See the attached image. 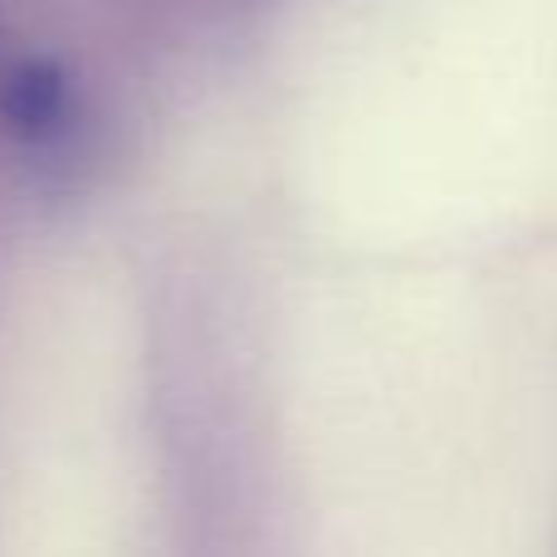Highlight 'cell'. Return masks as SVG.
<instances>
[{"label": "cell", "instance_id": "cell-1", "mask_svg": "<svg viewBox=\"0 0 557 557\" xmlns=\"http://www.w3.org/2000/svg\"><path fill=\"white\" fill-rule=\"evenodd\" d=\"M78 127V94L54 54L0 25V133L29 152L64 147Z\"/></svg>", "mask_w": 557, "mask_h": 557}]
</instances>
